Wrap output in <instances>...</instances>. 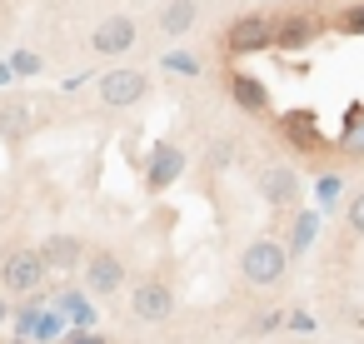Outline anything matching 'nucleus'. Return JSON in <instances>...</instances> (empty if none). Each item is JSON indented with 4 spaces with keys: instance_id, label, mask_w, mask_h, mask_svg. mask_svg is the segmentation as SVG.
Instances as JSON below:
<instances>
[{
    "instance_id": "nucleus-1",
    "label": "nucleus",
    "mask_w": 364,
    "mask_h": 344,
    "mask_svg": "<svg viewBox=\"0 0 364 344\" xmlns=\"http://www.w3.org/2000/svg\"><path fill=\"white\" fill-rule=\"evenodd\" d=\"M240 269H245L250 284H279L284 269H289V249L274 244V240H255V244L240 254Z\"/></svg>"
},
{
    "instance_id": "nucleus-2",
    "label": "nucleus",
    "mask_w": 364,
    "mask_h": 344,
    "mask_svg": "<svg viewBox=\"0 0 364 344\" xmlns=\"http://www.w3.org/2000/svg\"><path fill=\"white\" fill-rule=\"evenodd\" d=\"M46 274H50V259L41 249H16L6 259V269H0V284H6L11 294H36L46 284Z\"/></svg>"
},
{
    "instance_id": "nucleus-3",
    "label": "nucleus",
    "mask_w": 364,
    "mask_h": 344,
    "mask_svg": "<svg viewBox=\"0 0 364 344\" xmlns=\"http://www.w3.org/2000/svg\"><path fill=\"white\" fill-rule=\"evenodd\" d=\"M230 55H255V50H269V45H279V26L274 21H264V16H245V21H235L230 26Z\"/></svg>"
},
{
    "instance_id": "nucleus-4",
    "label": "nucleus",
    "mask_w": 364,
    "mask_h": 344,
    "mask_svg": "<svg viewBox=\"0 0 364 344\" xmlns=\"http://www.w3.org/2000/svg\"><path fill=\"white\" fill-rule=\"evenodd\" d=\"M145 90H150V80H145V70H110V75H100V100L105 105H135V100H145Z\"/></svg>"
},
{
    "instance_id": "nucleus-5",
    "label": "nucleus",
    "mask_w": 364,
    "mask_h": 344,
    "mask_svg": "<svg viewBox=\"0 0 364 344\" xmlns=\"http://www.w3.org/2000/svg\"><path fill=\"white\" fill-rule=\"evenodd\" d=\"M130 309H135V319H145V324H160V319H170V314H175V294H170V284H155V279H145V284L130 294Z\"/></svg>"
},
{
    "instance_id": "nucleus-6",
    "label": "nucleus",
    "mask_w": 364,
    "mask_h": 344,
    "mask_svg": "<svg viewBox=\"0 0 364 344\" xmlns=\"http://www.w3.org/2000/svg\"><path fill=\"white\" fill-rule=\"evenodd\" d=\"M180 170H185V155H180L175 145H155V150H150V160H145V180H150V190L175 185V180H180Z\"/></svg>"
},
{
    "instance_id": "nucleus-7",
    "label": "nucleus",
    "mask_w": 364,
    "mask_h": 344,
    "mask_svg": "<svg viewBox=\"0 0 364 344\" xmlns=\"http://www.w3.org/2000/svg\"><path fill=\"white\" fill-rule=\"evenodd\" d=\"M259 195H264L274 210H289V205L299 200V180H294V170H284V165H279V170H274V165L259 170Z\"/></svg>"
},
{
    "instance_id": "nucleus-8",
    "label": "nucleus",
    "mask_w": 364,
    "mask_h": 344,
    "mask_svg": "<svg viewBox=\"0 0 364 344\" xmlns=\"http://www.w3.org/2000/svg\"><path fill=\"white\" fill-rule=\"evenodd\" d=\"M120 284H125V264H120L115 254H90V264H85V289L115 294Z\"/></svg>"
},
{
    "instance_id": "nucleus-9",
    "label": "nucleus",
    "mask_w": 364,
    "mask_h": 344,
    "mask_svg": "<svg viewBox=\"0 0 364 344\" xmlns=\"http://www.w3.org/2000/svg\"><path fill=\"white\" fill-rule=\"evenodd\" d=\"M90 45L100 50V55H125L130 45H135V21H125V16H115V21H105L95 36H90Z\"/></svg>"
},
{
    "instance_id": "nucleus-10",
    "label": "nucleus",
    "mask_w": 364,
    "mask_h": 344,
    "mask_svg": "<svg viewBox=\"0 0 364 344\" xmlns=\"http://www.w3.org/2000/svg\"><path fill=\"white\" fill-rule=\"evenodd\" d=\"M41 254L50 259V269H75V264L85 259V244H80L75 235H50V240L41 244Z\"/></svg>"
},
{
    "instance_id": "nucleus-11",
    "label": "nucleus",
    "mask_w": 364,
    "mask_h": 344,
    "mask_svg": "<svg viewBox=\"0 0 364 344\" xmlns=\"http://www.w3.org/2000/svg\"><path fill=\"white\" fill-rule=\"evenodd\" d=\"M284 135L299 150H319V120H314V110H289L284 115Z\"/></svg>"
},
{
    "instance_id": "nucleus-12",
    "label": "nucleus",
    "mask_w": 364,
    "mask_h": 344,
    "mask_svg": "<svg viewBox=\"0 0 364 344\" xmlns=\"http://www.w3.org/2000/svg\"><path fill=\"white\" fill-rule=\"evenodd\" d=\"M31 130H36V110L31 105H21V100L0 105V135H6V140H26Z\"/></svg>"
},
{
    "instance_id": "nucleus-13",
    "label": "nucleus",
    "mask_w": 364,
    "mask_h": 344,
    "mask_svg": "<svg viewBox=\"0 0 364 344\" xmlns=\"http://www.w3.org/2000/svg\"><path fill=\"white\" fill-rule=\"evenodd\" d=\"M160 31H165L170 41L190 36V31H195V0H170V6L160 11Z\"/></svg>"
},
{
    "instance_id": "nucleus-14",
    "label": "nucleus",
    "mask_w": 364,
    "mask_h": 344,
    "mask_svg": "<svg viewBox=\"0 0 364 344\" xmlns=\"http://www.w3.org/2000/svg\"><path fill=\"white\" fill-rule=\"evenodd\" d=\"M230 100H235L240 110H250V115H259V110L269 105L264 85H259V80H250V75H230Z\"/></svg>"
},
{
    "instance_id": "nucleus-15",
    "label": "nucleus",
    "mask_w": 364,
    "mask_h": 344,
    "mask_svg": "<svg viewBox=\"0 0 364 344\" xmlns=\"http://www.w3.org/2000/svg\"><path fill=\"white\" fill-rule=\"evenodd\" d=\"M55 309H60L75 329H90V319H95V309H90V299H85V289H60V294H55Z\"/></svg>"
},
{
    "instance_id": "nucleus-16",
    "label": "nucleus",
    "mask_w": 364,
    "mask_h": 344,
    "mask_svg": "<svg viewBox=\"0 0 364 344\" xmlns=\"http://www.w3.org/2000/svg\"><path fill=\"white\" fill-rule=\"evenodd\" d=\"M314 31H319L314 21L294 16V21H284V26H279V45H284V50H299V45H309V36H314Z\"/></svg>"
},
{
    "instance_id": "nucleus-17",
    "label": "nucleus",
    "mask_w": 364,
    "mask_h": 344,
    "mask_svg": "<svg viewBox=\"0 0 364 344\" xmlns=\"http://www.w3.org/2000/svg\"><path fill=\"white\" fill-rule=\"evenodd\" d=\"M344 150L364 160V105H349V115H344Z\"/></svg>"
},
{
    "instance_id": "nucleus-18",
    "label": "nucleus",
    "mask_w": 364,
    "mask_h": 344,
    "mask_svg": "<svg viewBox=\"0 0 364 344\" xmlns=\"http://www.w3.org/2000/svg\"><path fill=\"white\" fill-rule=\"evenodd\" d=\"M319 235V215L314 210H304L299 220H294V235H289V254H299V249H309V240Z\"/></svg>"
},
{
    "instance_id": "nucleus-19",
    "label": "nucleus",
    "mask_w": 364,
    "mask_h": 344,
    "mask_svg": "<svg viewBox=\"0 0 364 344\" xmlns=\"http://www.w3.org/2000/svg\"><path fill=\"white\" fill-rule=\"evenodd\" d=\"M165 70H175V75H200V60L185 55V50H175V55H165Z\"/></svg>"
},
{
    "instance_id": "nucleus-20",
    "label": "nucleus",
    "mask_w": 364,
    "mask_h": 344,
    "mask_svg": "<svg viewBox=\"0 0 364 344\" xmlns=\"http://www.w3.org/2000/svg\"><path fill=\"white\" fill-rule=\"evenodd\" d=\"M60 319H65L60 309H46L41 324H36V339H55V334H60Z\"/></svg>"
},
{
    "instance_id": "nucleus-21",
    "label": "nucleus",
    "mask_w": 364,
    "mask_h": 344,
    "mask_svg": "<svg viewBox=\"0 0 364 344\" xmlns=\"http://www.w3.org/2000/svg\"><path fill=\"white\" fill-rule=\"evenodd\" d=\"M314 190H319V205H334V200H339V190H344V185H339V175H324V180H319V185H314Z\"/></svg>"
},
{
    "instance_id": "nucleus-22",
    "label": "nucleus",
    "mask_w": 364,
    "mask_h": 344,
    "mask_svg": "<svg viewBox=\"0 0 364 344\" xmlns=\"http://www.w3.org/2000/svg\"><path fill=\"white\" fill-rule=\"evenodd\" d=\"M11 65H16V75H36V70H41V55L21 50V55H11Z\"/></svg>"
},
{
    "instance_id": "nucleus-23",
    "label": "nucleus",
    "mask_w": 364,
    "mask_h": 344,
    "mask_svg": "<svg viewBox=\"0 0 364 344\" xmlns=\"http://www.w3.org/2000/svg\"><path fill=\"white\" fill-rule=\"evenodd\" d=\"M349 225H354V235H364V190L349 200Z\"/></svg>"
},
{
    "instance_id": "nucleus-24",
    "label": "nucleus",
    "mask_w": 364,
    "mask_h": 344,
    "mask_svg": "<svg viewBox=\"0 0 364 344\" xmlns=\"http://www.w3.org/2000/svg\"><path fill=\"white\" fill-rule=\"evenodd\" d=\"M41 314H46V309H21V319H16V329H21V334H36V324H41Z\"/></svg>"
},
{
    "instance_id": "nucleus-25",
    "label": "nucleus",
    "mask_w": 364,
    "mask_h": 344,
    "mask_svg": "<svg viewBox=\"0 0 364 344\" xmlns=\"http://www.w3.org/2000/svg\"><path fill=\"white\" fill-rule=\"evenodd\" d=\"M344 26H349L354 36H364V6H359V11H349V16H344Z\"/></svg>"
},
{
    "instance_id": "nucleus-26",
    "label": "nucleus",
    "mask_w": 364,
    "mask_h": 344,
    "mask_svg": "<svg viewBox=\"0 0 364 344\" xmlns=\"http://www.w3.org/2000/svg\"><path fill=\"white\" fill-rule=\"evenodd\" d=\"M230 150H235V145H215V155H210V165H215V170H220V165H230Z\"/></svg>"
},
{
    "instance_id": "nucleus-27",
    "label": "nucleus",
    "mask_w": 364,
    "mask_h": 344,
    "mask_svg": "<svg viewBox=\"0 0 364 344\" xmlns=\"http://www.w3.org/2000/svg\"><path fill=\"white\" fill-rule=\"evenodd\" d=\"M70 344H100V339H95V334H85V329H80V334H70Z\"/></svg>"
},
{
    "instance_id": "nucleus-28",
    "label": "nucleus",
    "mask_w": 364,
    "mask_h": 344,
    "mask_svg": "<svg viewBox=\"0 0 364 344\" xmlns=\"http://www.w3.org/2000/svg\"><path fill=\"white\" fill-rule=\"evenodd\" d=\"M11 75H16V65H0V85H11Z\"/></svg>"
},
{
    "instance_id": "nucleus-29",
    "label": "nucleus",
    "mask_w": 364,
    "mask_h": 344,
    "mask_svg": "<svg viewBox=\"0 0 364 344\" xmlns=\"http://www.w3.org/2000/svg\"><path fill=\"white\" fill-rule=\"evenodd\" d=\"M11 319V304H6V294H0V324H6Z\"/></svg>"
},
{
    "instance_id": "nucleus-30",
    "label": "nucleus",
    "mask_w": 364,
    "mask_h": 344,
    "mask_svg": "<svg viewBox=\"0 0 364 344\" xmlns=\"http://www.w3.org/2000/svg\"><path fill=\"white\" fill-rule=\"evenodd\" d=\"M21 344H26V339H21Z\"/></svg>"
}]
</instances>
